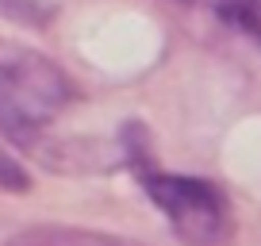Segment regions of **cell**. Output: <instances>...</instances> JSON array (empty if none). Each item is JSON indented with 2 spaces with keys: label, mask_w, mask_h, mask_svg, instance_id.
<instances>
[{
  "label": "cell",
  "mask_w": 261,
  "mask_h": 246,
  "mask_svg": "<svg viewBox=\"0 0 261 246\" xmlns=\"http://www.w3.org/2000/svg\"><path fill=\"white\" fill-rule=\"evenodd\" d=\"M73 85L42 50L0 39V135L31 139L69 108Z\"/></svg>",
  "instance_id": "6da1fadb"
},
{
  "label": "cell",
  "mask_w": 261,
  "mask_h": 246,
  "mask_svg": "<svg viewBox=\"0 0 261 246\" xmlns=\"http://www.w3.org/2000/svg\"><path fill=\"white\" fill-rule=\"evenodd\" d=\"M0 246H146L139 238L127 235H108V231H89V227H58V223H42V227H23Z\"/></svg>",
  "instance_id": "3957f363"
},
{
  "label": "cell",
  "mask_w": 261,
  "mask_h": 246,
  "mask_svg": "<svg viewBox=\"0 0 261 246\" xmlns=\"http://www.w3.org/2000/svg\"><path fill=\"white\" fill-rule=\"evenodd\" d=\"M27 189H31L27 169L8 154V150H0V192H27Z\"/></svg>",
  "instance_id": "277c9868"
},
{
  "label": "cell",
  "mask_w": 261,
  "mask_h": 246,
  "mask_svg": "<svg viewBox=\"0 0 261 246\" xmlns=\"http://www.w3.org/2000/svg\"><path fill=\"white\" fill-rule=\"evenodd\" d=\"M146 196L162 208L173 235L185 246H227L234 235L230 204L219 192V185L204 177H180V173H142Z\"/></svg>",
  "instance_id": "7a4b0ae2"
}]
</instances>
